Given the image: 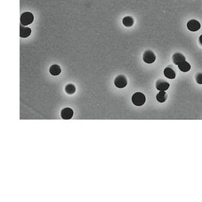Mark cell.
<instances>
[{"label":"cell","mask_w":202,"mask_h":202,"mask_svg":"<svg viewBox=\"0 0 202 202\" xmlns=\"http://www.w3.org/2000/svg\"><path fill=\"white\" fill-rule=\"evenodd\" d=\"M145 96L143 93L141 92H137L133 94L132 97V104L137 106H141L145 103Z\"/></svg>","instance_id":"1"},{"label":"cell","mask_w":202,"mask_h":202,"mask_svg":"<svg viewBox=\"0 0 202 202\" xmlns=\"http://www.w3.org/2000/svg\"><path fill=\"white\" fill-rule=\"evenodd\" d=\"M34 20V16L32 13L26 12L20 16V23L24 26H27L32 24Z\"/></svg>","instance_id":"2"},{"label":"cell","mask_w":202,"mask_h":202,"mask_svg":"<svg viewBox=\"0 0 202 202\" xmlns=\"http://www.w3.org/2000/svg\"><path fill=\"white\" fill-rule=\"evenodd\" d=\"M114 85L119 89H122L127 85V79L124 75H118L114 79Z\"/></svg>","instance_id":"3"},{"label":"cell","mask_w":202,"mask_h":202,"mask_svg":"<svg viewBox=\"0 0 202 202\" xmlns=\"http://www.w3.org/2000/svg\"><path fill=\"white\" fill-rule=\"evenodd\" d=\"M156 55L151 50H148L144 52L143 55V61L147 64H152L156 61Z\"/></svg>","instance_id":"4"},{"label":"cell","mask_w":202,"mask_h":202,"mask_svg":"<svg viewBox=\"0 0 202 202\" xmlns=\"http://www.w3.org/2000/svg\"><path fill=\"white\" fill-rule=\"evenodd\" d=\"M187 28L191 31L195 32L199 31L201 28V24L199 21L196 20H191L189 21L187 24Z\"/></svg>","instance_id":"5"},{"label":"cell","mask_w":202,"mask_h":202,"mask_svg":"<svg viewBox=\"0 0 202 202\" xmlns=\"http://www.w3.org/2000/svg\"><path fill=\"white\" fill-rule=\"evenodd\" d=\"M156 89L160 91H165L170 87V84L163 79H159L156 83Z\"/></svg>","instance_id":"6"},{"label":"cell","mask_w":202,"mask_h":202,"mask_svg":"<svg viewBox=\"0 0 202 202\" xmlns=\"http://www.w3.org/2000/svg\"><path fill=\"white\" fill-rule=\"evenodd\" d=\"M73 114H74V111H73L72 109L70 108V107L64 108L61 111L62 118L64 120L71 119L73 117Z\"/></svg>","instance_id":"7"},{"label":"cell","mask_w":202,"mask_h":202,"mask_svg":"<svg viewBox=\"0 0 202 202\" xmlns=\"http://www.w3.org/2000/svg\"><path fill=\"white\" fill-rule=\"evenodd\" d=\"M173 61L174 64L178 66L184 61H186V58L184 57V55L181 53H176L173 56Z\"/></svg>","instance_id":"8"},{"label":"cell","mask_w":202,"mask_h":202,"mask_svg":"<svg viewBox=\"0 0 202 202\" xmlns=\"http://www.w3.org/2000/svg\"><path fill=\"white\" fill-rule=\"evenodd\" d=\"M31 29L29 27H24L20 26V36L22 38H27L31 35Z\"/></svg>","instance_id":"9"},{"label":"cell","mask_w":202,"mask_h":202,"mask_svg":"<svg viewBox=\"0 0 202 202\" xmlns=\"http://www.w3.org/2000/svg\"><path fill=\"white\" fill-rule=\"evenodd\" d=\"M164 76L169 79H174L176 77V73L173 68L167 67L164 70Z\"/></svg>","instance_id":"10"},{"label":"cell","mask_w":202,"mask_h":202,"mask_svg":"<svg viewBox=\"0 0 202 202\" xmlns=\"http://www.w3.org/2000/svg\"><path fill=\"white\" fill-rule=\"evenodd\" d=\"M49 72L53 76H58L61 73V68L56 64H54L49 68Z\"/></svg>","instance_id":"11"},{"label":"cell","mask_w":202,"mask_h":202,"mask_svg":"<svg viewBox=\"0 0 202 202\" xmlns=\"http://www.w3.org/2000/svg\"><path fill=\"white\" fill-rule=\"evenodd\" d=\"M179 69L183 72H187L191 69V65L190 64L187 62V61H184V62L181 63L179 65H178Z\"/></svg>","instance_id":"12"},{"label":"cell","mask_w":202,"mask_h":202,"mask_svg":"<svg viewBox=\"0 0 202 202\" xmlns=\"http://www.w3.org/2000/svg\"><path fill=\"white\" fill-rule=\"evenodd\" d=\"M123 24L127 27H131L134 24V19L131 16H126L122 20Z\"/></svg>","instance_id":"13"},{"label":"cell","mask_w":202,"mask_h":202,"mask_svg":"<svg viewBox=\"0 0 202 202\" xmlns=\"http://www.w3.org/2000/svg\"><path fill=\"white\" fill-rule=\"evenodd\" d=\"M168 97V96L166 92L164 91H160L156 96V100L158 101L160 103H164L166 101V99Z\"/></svg>","instance_id":"14"},{"label":"cell","mask_w":202,"mask_h":202,"mask_svg":"<svg viewBox=\"0 0 202 202\" xmlns=\"http://www.w3.org/2000/svg\"><path fill=\"white\" fill-rule=\"evenodd\" d=\"M65 91L68 94H74L75 93V87L74 85L69 84L67 85L65 87Z\"/></svg>","instance_id":"15"},{"label":"cell","mask_w":202,"mask_h":202,"mask_svg":"<svg viewBox=\"0 0 202 202\" xmlns=\"http://www.w3.org/2000/svg\"><path fill=\"white\" fill-rule=\"evenodd\" d=\"M195 80L198 84L202 85V73H199L196 75Z\"/></svg>","instance_id":"16"},{"label":"cell","mask_w":202,"mask_h":202,"mask_svg":"<svg viewBox=\"0 0 202 202\" xmlns=\"http://www.w3.org/2000/svg\"><path fill=\"white\" fill-rule=\"evenodd\" d=\"M199 41L200 42V44L202 45V35L199 37Z\"/></svg>","instance_id":"17"}]
</instances>
